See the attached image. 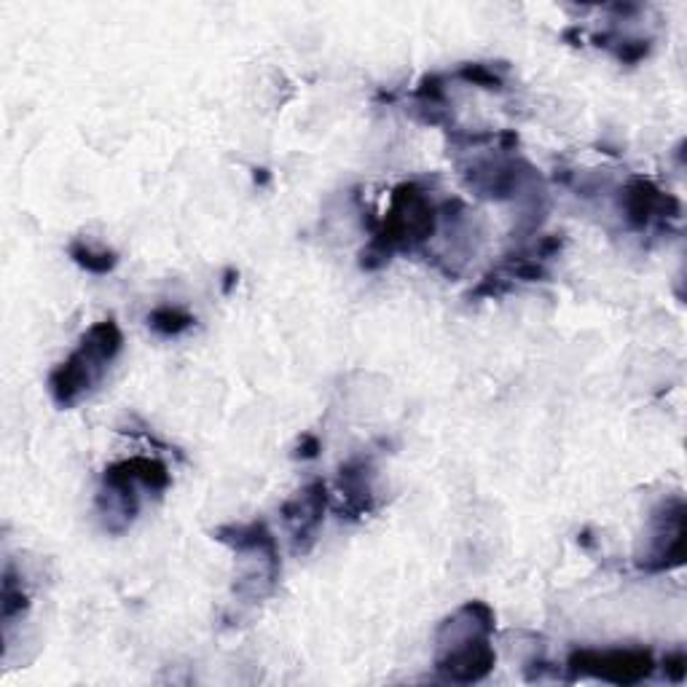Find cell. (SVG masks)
<instances>
[{"instance_id":"6da1fadb","label":"cell","mask_w":687,"mask_h":687,"mask_svg":"<svg viewBox=\"0 0 687 687\" xmlns=\"http://www.w3.org/2000/svg\"><path fill=\"white\" fill-rule=\"evenodd\" d=\"M495 613L484 602H467L438 628L436 668L449 683H481L495 668L497 653L491 648Z\"/></svg>"},{"instance_id":"7a4b0ae2","label":"cell","mask_w":687,"mask_h":687,"mask_svg":"<svg viewBox=\"0 0 687 687\" xmlns=\"http://www.w3.org/2000/svg\"><path fill=\"white\" fill-rule=\"evenodd\" d=\"M438 208L430 202L425 188L403 183L392 193V204L376 232L374 242L363 252L360 266L374 272L381 269L398 250H416L436 234Z\"/></svg>"},{"instance_id":"3957f363","label":"cell","mask_w":687,"mask_h":687,"mask_svg":"<svg viewBox=\"0 0 687 687\" xmlns=\"http://www.w3.org/2000/svg\"><path fill=\"white\" fill-rule=\"evenodd\" d=\"M125 336L114 320H103L92 325L81 336V344L75 346L73 355L60 363L49 376V395L60 408H73L75 403L84 401L94 387L103 381L110 363L119 357Z\"/></svg>"},{"instance_id":"277c9868","label":"cell","mask_w":687,"mask_h":687,"mask_svg":"<svg viewBox=\"0 0 687 687\" xmlns=\"http://www.w3.org/2000/svg\"><path fill=\"white\" fill-rule=\"evenodd\" d=\"M169 486V470L164 462L151 457H132V460L114 462L103 473V491L97 505L108 532H125L140 513L138 489L164 491Z\"/></svg>"},{"instance_id":"5b68a950","label":"cell","mask_w":687,"mask_h":687,"mask_svg":"<svg viewBox=\"0 0 687 687\" xmlns=\"http://www.w3.org/2000/svg\"><path fill=\"white\" fill-rule=\"evenodd\" d=\"M569 683L583 677L604 679L615 685H633L648 679L655 672V661L650 650L628 648V650H575L567 658Z\"/></svg>"},{"instance_id":"8992f818","label":"cell","mask_w":687,"mask_h":687,"mask_svg":"<svg viewBox=\"0 0 687 687\" xmlns=\"http://www.w3.org/2000/svg\"><path fill=\"white\" fill-rule=\"evenodd\" d=\"M685 502L683 497L663 500L653 510V545L639 561L644 572H668L685 564Z\"/></svg>"},{"instance_id":"52a82bcc","label":"cell","mask_w":687,"mask_h":687,"mask_svg":"<svg viewBox=\"0 0 687 687\" xmlns=\"http://www.w3.org/2000/svg\"><path fill=\"white\" fill-rule=\"evenodd\" d=\"M328 508V489L322 481H312L309 486H304L293 500L282 505V521L291 530L293 540V554H309L317 540V530H320L322 519H325Z\"/></svg>"},{"instance_id":"ba28073f","label":"cell","mask_w":687,"mask_h":687,"mask_svg":"<svg viewBox=\"0 0 687 687\" xmlns=\"http://www.w3.org/2000/svg\"><path fill=\"white\" fill-rule=\"evenodd\" d=\"M620 210H624L626 223L633 232H644L653 221L677 218L679 202L644 178H633L624 191H620Z\"/></svg>"},{"instance_id":"9c48e42d","label":"cell","mask_w":687,"mask_h":687,"mask_svg":"<svg viewBox=\"0 0 687 687\" xmlns=\"http://www.w3.org/2000/svg\"><path fill=\"white\" fill-rule=\"evenodd\" d=\"M374 475L371 457H352L339 470V491L344 497L342 516L346 519H360L374 510Z\"/></svg>"},{"instance_id":"30bf717a","label":"cell","mask_w":687,"mask_h":687,"mask_svg":"<svg viewBox=\"0 0 687 687\" xmlns=\"http://www.w3.org/2000/svg\"><path fill=\"white\" fill-rule=\"evenodd\" d=\"M68 256L73 258L75 266H81L90 274H110L116 266H119V256L114 250H94L92 245L81 242L75 239L68 248Z\"/></svg>"},{"instance_id":"8fae6325","label":"cell","mask_w":687,"mask_h":687,"mask_svg":"<svg viewBox=\"0 0 687 687\" xmlns=\"http://www.w3.org/2000/svg\"><path fill=\"white\" fill-rule=\"evenodd\" d=\"M193 322H197L193 320V315H188L186 309H180V307H158L149 315L151 331L164 339L180 336V333H186L188 328H193Z\"/></svg>"},{"instance_id":"7c38bea8","label":"cell","mask_w":687,"mask_h":687,"mask_svg":"<svg viewBox=\"0 0 687 687\" xmlns=\"http://www.w3.org/2000/svg\"><path fill=\"white\" fill-rule=\"evenodd\" d=\"M500 70H508V68H500ZM500 70H495L491 64H484V62H467V64H462L460 70H457V75H460L462 81H467V84L481 86V90L502 92L505 79H502Z\"/></svg>"},{"instance_id":"4fadbf2b","label":"cell","mask_w":687,"mask_h":687,"mask_svg":"<svg viewBox=\"0 0 687 687\" xmlns=\"http://www.w3.org/2000/svg\"><path fill=\"white\" fill-rule=\"evenodd\" d=\"M22 609H27V594L22 591V583L14 580V567H5L3 578V624L9 626L16 615H22Z\"/></svg>"},{"instance_id":"5bb4252c","label":"cell","mask_w":687,"mask_h":687,"mask_svg":"<svg viewBox=\"0 0 687 687\" xmlns=\"http://www.w3.org/2000/svg\"><path fill=\"white\" fill-rule=\"evenodd\" d=\"M613 51L624 64H637L639 60H644V57L653 51V40H644V38L618 40V46H613Z\"/></svg>"},{"instance_id":"9a60e30c","label":"cell","mask_w":687,"mask_h":687,"mask_svg":"<svg viewBox=\"0 0 687 687\" xmlns=\"http://www.w3.org/2000/svg\"><path fill=\"white\" fill-rule=\"evenodd\" d=\"M414 97L419 99L422 105H440L446 99V86H443V75H425L419 81V86L414 90Z\"/></svg>"},{"instance_id":"2e32d148","label":"cell","mask_w":687,"mask_h":687,"mask_svg":"<svg viewBox=\"0 0 687 687\" xmlns=\"http://www.w3.org/2000/svg\"><path fill=\"white\" fill-rule=\"evenodd\" d=\"M663 674H666V679H672V683H683L687 674V655L683 650L663 658Z\"/></svg>"},{"instance_id":"e0dca14e","label":"cell","mask_w":687,"mask_h":687,"mask_svg":"<svg viewBox=\"0 0 687 687\" xmlns=\"http://www.w3.org/2000/svg\"><path fill=\"white\" fill-rule=\"evenodd\" d=\"M320 440H317L315 436H301V440H298V446H296V460H315L317 454H320Z\"/></svg>"},{"instance_id":"ac0fdd59","label":"cell","mask_w":687,"mask_h":687,"mask_svg":"<svg viewBox=\"0 0 687 687\" xmlns=\"http://www.w3.org/2000/svg\"><path fill=\"white\" fill-rule=\"evenodd\" d=\"M234 277H237V274H234V272H226V282H223V291H226V293H228V291H232V287H234V282H237V280H234Z\"/></svg>"}]
</instances>
